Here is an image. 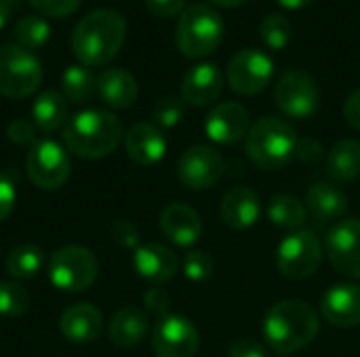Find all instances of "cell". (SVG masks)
I'll list each match as a JSON object with an SVG mask.
<instances>
[{"label":"cell","mask_w":360,"mask_h":357,"mask_svg":"<svg viewBox=\"0 0 360 357\" xmlns=\"http://www.w3.org/2000/svg\"><path fill=\"white\" fill-rule=\"evenodd\" d=\"M127 38V19L114 8H97L82 17L72 32L70 44L74 57L86 65H105L122 48Z\"/></svg>","instance_id":"cell-1"},{"label":"cell","mask_w":360,"mask_h":357,"mask_svg":"<svg viewBox=\"0 0 360 357\" xmlns=\"http://www.w3.org/2000/svg\"><path fill=\"white\" fill-rule=\"evenodd\" d=\"M321 328L314 307L300 299L276 303L264 320V339L278 356H291L308 347Z\"/></svg>","instance_id":"cell-2"},{"label":"cell","mask_w":360,"mask_h":357,"mask_svg":"<svg viewBox=\"0 0 360 357\" xmlns=\"http://www.w3.org/2000/svg\"><path fill=\"white\" fill-rule=\"evenodd\" d=\"M122 139V122L105 109H84L65 122V147L84 160L110 156Z\"/></svg>","instance_id":"cell-3"},{"label":"cell","mask_w":360,"mask_h":357,"mask_svg":"<svg viewBox=\"0 0 360 357\" xmlns=\"http://www.w3.org/2000/svg\"><path fill=\"white\" fill-rule=\"evenodd\" d=\"M297 135L295 128L276 116L259 118L245 139L247 156L262 170H278L295 156Z\"/></svg>","instance_id":"cell-4"},{"label":"cell","mask_w":360,"mask_h":357,"mask_svg":"<svg viewBox=\"0 0 360 357\" xmlns=\"http://www.w3.org/2000/svg\"><path fill=\"white\" fill-rule=\"evenodd\" d=\"M224 34L226 23L219 11L205 2H192L179 15L175 40L186 57L202 59L217 50L224 40Z\"/></svg>","instance_id":"cell-5"},{"label":"cell","mask_w":360,"mask_h":357,"mask_svg":"<svg viewBox=\"0 0 360 357\" xmlns=\"http://www.w3.org/2000/svg\"><path fill=\"white\" fill-rule=\"evenodd\" d=\"M97 274L99 263L84 246H63L49 259V280L63 292H82L91 288Z\"/></svg>","instance_id":"cell-6"},{"label":"cell","mask_w":360,"mask_h":357,"mask_svg":"<svg viewBox=\"0 0 360 357\" xmlns=\"http://www.w3.org/2000/svg\"><path fill=\"white\" fill-rule=\"evenodd\" d=\"M42 82L40 61L32 50L19 44L0 46V95L8 99H25L38 90Z\"/></svg>","instance_id":"cell-7"},{"label":"cell","mask_w":360,"mask_h":357,"mask_svg":"<svg viewBox=\"0 0 360 357\" xmlns=\"http://www.w3.org/2000/svg\"><path fill=\"white\" fill-rule=\"evenodd\" d=\"M321 263L323 244L319 236L310 229H297L289 234L276 250L278 271L289 280H306L314 276Z\"/></svg>","instance_id":"cell-8"},{"label":"cell","mask_w":360,"mask_h":357,"mask_svg":"<svg viewBox=\"0 0 360 357\" xmlns=\"http://www.w3.org/2000/svg\"><path fill=\"white\" fill-rule=\"evenodd\" d=\"M276 107L289 118H310L316 114L321 103V90L316 80L304 69L285 72L274 86Z\"/></svg>","instance_id":"cell-9"},{"label":"cell","mask_w":360,"mask_h":357,"mask_svg":"<svg viewBox=\"0 0 360 357\" xmlns=\"http://www.w3.org/2000/svg\"><path fill=\"white\" fill-rule=\"evenodd\" d=\"M228 84L243 97L262 93L274 78V61L259 48H243L228 63Z\"/></svg>","instance_id":"cell-10"},{"label":"cell","mask_w":360,"mask_h":357,"mask_svg":"<svg viewBox=\"0 0 360 357\" xmlns=\"http://www.w3.org/2000/svg\"><path fill=\"white\" fill-rule=\"evenodd\" d=\"M70 168L72 164L65 149L51 139L36 141L25 160V170L32 183L40 189L61 187L70 177Z\"/></svg>","instance_id":"cell-11"},{"label":"cell","mask_w":360,"mask_h":357,"mask_svg":"<svg viewBox=\"0 0 360 357\" xmlns=\"http://www.w3.org/2000/svg\"><path fill=\"white\" fill-rule=\"evenodd\" d=\"M226 173V160L209 145H194L186 149L177 162V177L188 189L213 187Z\"/></svg>","instance_id":"cell-12"},{"label":"cell","mask_w":360,"mask_h":357,"mask_svg":"<svg viewBox=\"0 0 360 357\" xmlns=\"http://www.w3.org/2000/svg\"><path fill=\"white\" fill-rule=\"evenodd\" d=\"M152 349L156 357H194L198 351V330L184 316H165L154 326Z\"/></svg>","instance_id":"cell-13"},{"label":"cell","mask_w":360,"mask_h":357,"mask_svg":"<svg viewBox=\"0 0 360 357\" xmlns=\"http://www.w3.org/2000/svg\"><path fill=\"white\" fill-rule=\"evenodd\" d=\"M325 250L331 261V265L348 276L360 280V221L359 219H346L335 223L327 231Z\"/></svg>","instance_id":"cell-14"},{"label":"cell","mask_w":360,"mask_h":357,"mask_svg":"<svg viewBox=\"0 0 360 357\" xmlns=\"http://www.w3.org/2000/svg\"><path fill=\"white\" fill-rule=\"evenodd\" d=\"M249 128H251L249 112L236 101H226L215 105L205 120L207 137L219 145H234L247 139Z\"/></svg>","instance_id":"cell-15"},{"label":"cell","mask_w":360,"mask_h":357,"mask_svg":"<svg viewBox=\"0 0 360 357\" xmlns=\"http://www.w3.org/2000/svg\"><path fill=\"white\" fill-rule=\"evenodd\" d=\"M224 72L215 63H198L190 67L181 80V99L196 107L211 105L224 93Z\"/></svg>","instance_id":"cell-16"},{"label":"cell","mask_w":360,"mask_h":357,"mask_svg":"<svg viewBox=\"0 0 360 357\" xmlns=\"http://www.w3.org/2000/svg\"><path fill=\"white\" fill-rule=\"evenodd\" d=\"M321 316L338 328H354L360 324V286L335 284L321 299Z\"/></svg>","instance_id":"cell-17"},{"label":"cell","mask_w":360,"mask_h":357,"mask_svg":"<svg viewBox=\"0 0 360 357\" xmlns=\"http://www.w3.org/2000/svg\"><path fill=\"white\" fill-rule=\"evenodd\" d=\"M160 229L173 244L188 248L200 240L202 221L192 206L184 202H173L160 213Z\"/></svg>","instance_id":"cell-18"},{"label":"cell","mask_w":360,"mask_h":357,"mask_svg":"<svg viewBox=\"0 0 360 357\" xmlns=\"http://www.w3.org/2000/svg\"><path fill=\"white\" fill-rule=\"evenodd\" d=\"M124 145L129 158L141 166H152L160 162L167 154V139L162 130L150 122L133 124L124 137Z\"/></svg>","instance_id":"cell-19"},{"label":"cell","mask_w":360,"mask_h":357,"mask_svg":"<svg viewBox=\"0 0 360 357\" xmlns=\"http://www.w3.org/2000/svg\"><path fill=\"white\" fill-rule=\"evenodd\" d=\"M133 267L143 280L152 284H162L175 278L179 261L175 252L162 244H143L135 248Z\"/></svg>","instance_id":"cell-20"},{"label":"cell","mask_w":360,"mask_h":357,"mask_svg":"<svg viewBox=\"0 0 360 357\" xmlns=\"http://www.w3.org/2000/svg\"><path fill=\"white\" fill-rule=\"evenodd\" d=\"M259 213H262V204H259L257 194L245 185L232 187L224 196L221 208H219L221 221L236 231L253 227L259 219Z\"/></svg>","instance_id":"cell-21"},{"label":"cell","mask_w":360,"mask_h":357,"mask_svg":"<svg viewBox=\"0 0 360 357\" xmlns=\"http://www.w3.org/2000/svg\"><path fill=\"white\" fill-rule=\"evenodd\" d=\"M101 324L103 316L95 305L78 303L61 314L59 330L70 343H91L99 337Z\"/></svg>","instance_id":"cell-22"},{"label":"cell","mask_w":360,"mask_h":357,"mask_svg":"<svg viewBox=\"0 0 360 357\" xmlns=\"http://www.w3.org/2000/svg\"><path fill=\"white\" fill-rule=\"evenodd\" d=\"M97 93H99L101 101L108 103L110 107L124 109L135 103V99L139 95V86H137V80L133 78V74H129L120 67H112V69H105L99 74Z\"/></svg>","instance_id":"cell-23"},{"label":"cell","mask_w":360,"mask_h":357,"mask_svg":"<svg viewBox=\"0 0 360 357\" xmlns=\"http://www.w3.org/2000/svg\"><path fill=\"white\" fill-rule=\"evenodd\" d=\"M306 208L316 221H338L348 210V196L335 183H314L306 194Z\"/></svg>","instance_id":"cell-24"},{"label":"cell","mask_w":360,"mask_h":357,"mask_svg":"<svg viewBox=\"0 0 360 357\" xmlns=\"http://www.w3.org/2000/svg\"><path fill=\"white\" fill-rule=\"evenodd\" d=\"M148 335V316L137 307L120 309L110 322V339L118 347H135Z\"/></svg>","instance_id":"cell-25"},{"label":"cell","mask_w":360,"mask_h":357,"mask_svg":"<svg viewBox=\"0 0 360 357\" xmlns=\"http://www.w3.org/2000/svg\"><path fill=\"white\" fill-rule=\"evenodd\" d=\"M327 173L338 183H350L360 177V141L344 139L327 154Z\"/></svg>","instance_id":"cell-26"},{"label":"cell","mask_w":360,"mask_h":357,"mask_svg":"<svg viewBox=\"0 0 360 357\" xmlns=\"http://www.w3.org/2000/svg\"><path fill=\"white\" fill-rule=\"evenodd\" d=\"M32 118L34 126L42 133H55L65 124L68 118V105L65 97L57 90H44L36 97L32 105Z\"/></svg>","instance_id":"cell-27"},{"label":"cell","mask_w":360,"mask_h":357,"mask_svg":"<svg viewBox=\"0 0 360 357\" xmlns=\"http://www.w3.org/2000/svg\"><path fill=\"white\" fill-rule=\"evenodd\" d=\"M268 217H270V221H272L276 227L297 231V229L306 223V219H308V208H306V204L300 202L297 198L281 194V196H272V198H270Z\"/></svg>","instance_id":"cell-28"},{"label":"cell","mask_w":360,"mask_h":357,"mask_svg":"<svg viewBox=\"0 0 360 357\" xmlns=\"http://www.w3.org/2000/svg\"><path fill=\"white\" fill-rule=\"evenodd\" d=\"M46 257L40 246L36 244H21L13 248L6 257V271L15 280H30L38 276V271L44 267Z\"/></svg>","instance_id":"cell-29"},{"label":"cell","mask_w":360,"mask_h":357,"mask_svg":"<svg viewBox=\"0 0 360 357\" xmlns=\"http://www.w3.org/2000/svg\"><path fill=\"white\" fill-rule=\"evenodd\" d=\"M61 86H63L65 99H70L74 103H84L97 90V80L86 65H70L63 72Z\"/></svg>","instance_id":"cell-30"},{"label":"cell","mask_w":360,"mask_h":357,"mask_svg":"<svg viewBox=\"0 0 360 357\" xmlns=\"http://www.w3.org/2000/svg\"><path fill=\"white\" fill-rule=\"evenodd\" d=\"M51 38V25L38 15H25L15 25V40L21 48H42Z\"/></svg>","instance_id":"cell-31"},{"label":"cell","mask_w":360,"mask_h":357,"mask_svg":"<svg viewBox=\"0 0 360 357\" xmlns=\"http://www.w3.org/2000/svg\"><path fill=\"white\" fill-rule=\"evenodd\" d=\"M259 38L272 50H283L293 38V25L283 13H270L259 23Z\"/></svg>","instance_id":"cell-32"},{"label":"cell","mask_w":360,"mask_h":357,"mask_svg":"<svg viewBox=\"0 0 360 357\" xmlns=\"http://www.w3.org/2000/svg\"><path fill=\"white\" fill-rule=\"evenodd\" d=\"M30 307V292L15 282H0V316L19 318Z\"/></svg>","instance_id":"cell-33"},{"label":"cell","mask_w":360,"mask_h":357,"mask_svg":"<svg viewBox=\"0 0 360 357\" xmlns=\"http://www.w3.org/2000/svg\"><path fill=\"white\" fill-rule=\"evenodd\" d=\"M184 99L175 97V95H165L160 97L154 107H152V118L156 122L158 128H173L179 124V120L184 118Z\"/></svg>","instance_id":"cell-34"},{"label":"cell","mask_w":360,"mask_h":357,"mask_svg":"<svg viewBox=\"0 0 360 357\" xmlns=\"http://www.w3.org/2000/svg\"><path fill=\"white\" fill-rule=\"evenodd\" d=\"M184 274L192 282H205L213 276V259L202 250H192L184 259Z\"/></svg>","instance_id":"cell-35"},{"label":"cell","mask_w":360,"mask_h":357,"mask_svg":"<svg viewBox=\"0 0 360 357\" xmlns=\"http://www.w3.org/2000/svg\"><path fill=\"white\" fill-rule=\"evenodd\" d=\"M30 2L38 13L55 17V19L68 17V15L76 13L80 6V0H30Z\"/></svg>","instance_id":"cell-36"},{"label":"cell","mask_w":360,"mask_h":357,"mask_svg":"<svg viewBox=\"0 0 360 357\" xmlns=\"http://www.w3.org/2000/svg\"><path fill=\"white\" fill-rule=\"evenodd\" d=\"M8 141L15 145H34L36 143V126L27 120H13L6 128Z\"/></svg>","instance_id":"cell-37"},{"label":"cell","mask_w":360,"mask_h":357,"mask_svg":"<svg viewBox=\"0 0 360 357\" xmlns=\"http://www.w3.org/2000/svg\"><path fill=\"white\" fill-rule=\"evenodd\" d=\"M15 200H17L15 181L11 179V175L0 173V221H4L13 213Z\"/></svg>","instance_id":"cell-38"},{"label":"cell","mask_w":360,"mask_h":357,"mask_svg":"<svg viewBox=\"0 0 360 357\" xmlns=\"http://www.w3.org/2000/svg\"><path fill=\"white\" fill-rule=\"evenodd\" d=\"M186 0H146V8L162 19H171V17H179L186 8Z\"/></svg>","instance_id":"cell-39"},{"label":"cell","mask_w":360,"mask_h":357,"mask_svg":"<svg viewBox=\"0 0 360 357\" xmlns=\"http://www.w3.org/2000/svg\"><path fill=\"white\" fill-rule=\"evenodd\" d=\"M112 236H114V240H116L122 248H133V246H137V242H139L137 227H135L131 221H124V219H120V221H116V223L112 225Z\"/></svg>","instance_id":"cell-40"},{"label":"cell","mask_w":360,"mask_h":357,"mask_svg":"<svg viewBox=\"0 0 360 357\" xmlns=\"http://www.w3.org/2000/svg\"><path fill=\"white\" fill-rule=\"evenodd\" d=\"M228 357H268V349L255 339H238L232 343Z\"/></svg>","instance_id":"cell-41"},{"label":"cell","mask_w":360,"mask_h":357,"mask_svg":"<svg viewBox=\"0 0 360 357\" xmlns=\"http://www.w3.org/2000/svg\"><path fill=\"white\" fill-rule=\"evenodd\" d=\"M295 156L302 160V162H319L323 158V145L316 141V139H297V145H295Z\"/></svg>","instance_id":"cell-42"},{"label":"cell","mask_w":360,"mask_h":357,"mask_svg":"<svg viewBox=\"0 0 360 357\" xmlns=\"http://www.w3.org/2000/svg\"><path fill=\"white\" fill-rule=\"evenodd\" d=\"M143 303H146V307H148L152 314L165 318V316H167V309H169V295H167L162 288H152V290L146 292Z\"/></svg>","instance_id":"cell-43"},{"label":"cell","mask_w":360,"mask_h":357,"mask_svg":"<svg viewBox=\"0 0 360 357\" xmlns=\"http://www.w3.org/2000/svg\"><path fill=\"white\" fill-rule=\"evenodd\" d=\"M344 116L348 120V124L352 128L360 130V88H356L354 93H350V97L344 103Z\"/></svg>","instance_id":"cell-44"},{"label":"cell","mask_w":360,"mask_h":357,"mask_svg":"<svg viewBox=\"0 0 360 357\" xmlns=\"http://www.w3.org/2000/svg\"><path fill=\"white\" fill-rule=\"evenodd\" d=\"M17 4H19V0H0V29L8 23L13 8H17Z\"/></svg>","instance_id":"cell-45"},{"label":"cell","mask_w":360,"mask_h":357,"mask_svg":"<svg viewBox=\"0 0 360 357\" xmlns=\"http://www.w3.org/2000/svg\"><path fill=\"white\" fill-rule=\"evenodd\" d=\"M283 8H289V11H300V8H304V6H308L310 2H314V0H276Z\"/></svg>","instance_id":"cell-46"},{"label":"cell","mask_w":360,"mask_h":357,"mask_svg":"<svg viewBox=\"0 0 360 357\" xmlns=\"http://www.w3.org/2000/svg\"><path fill=\"white\" fill-rule=\"evenodd\" d=\"M209 2L215 4V6H224V8H234V6H240L247 0H209Z\"/></svg>","instance_id":"cell-47"}]
</instances>
